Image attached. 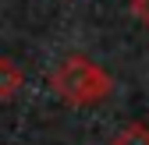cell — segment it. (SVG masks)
Wrapping results in <instances>:
<instances>
[{
	"mask_svg": "<svg viewBox=\"0 0 149 145\" xmlns=\"http://www.w3.org/2000/svg\"><path fill=\"white\" fill-rule=\"evenodd\" d=\"M18 88H22V67L7 57H0V99H11Z\"/></svg>",
	"mask_w": 149,
	"mask_h": 145,
	"instance_id": "cell-2",
	"label": "cell"
},
{
	"mask_svg": "<svg viewBox=\"0 0 149 145\" xmlns=\"http://www.w3.org/2000/svg\"><path fill=\"white\" fill-rule=\"evenodd\" d=\"M53 88H57L61 99H68L74 106H89V103H96V99H103L110 92V78L89 57L71 53V57H64L61 67L53 71Z\"/></svg>",
	"mask_w": 149,
	"mask_h": 145,
	"instance_id": "cell-1",
	"label": "cell"
},
{
	"mask_svg": "<svg viewBox=\"0 0 149 145\" xmlns=\"http://www.w3.org/2000/svg\"><path fill=\"white\" fill-rule=\"evenodd\" d=\"M132 14L142 25H149V0H132Z\"/></svg>",
	"mask_w": 149,
	"mask_h": 145,
	"instance_id": "cell-4",
	"label": "cell"
},
{
	"mask_svg": "<svg viewBox=\"0 0 149 145\" xmlns=\"http://www.w3.org/2000/svg\"><path fill=\"white\" fill-rule=\"evenodd\" d=\"M114 145H149V128L146 124H128V128L114 138Z\"/></svg>",
	"mask_w": 149,
	"mask_h": 145,
	"instance_id": "cell-3",
	"label": "cell"
}]
</instances>
